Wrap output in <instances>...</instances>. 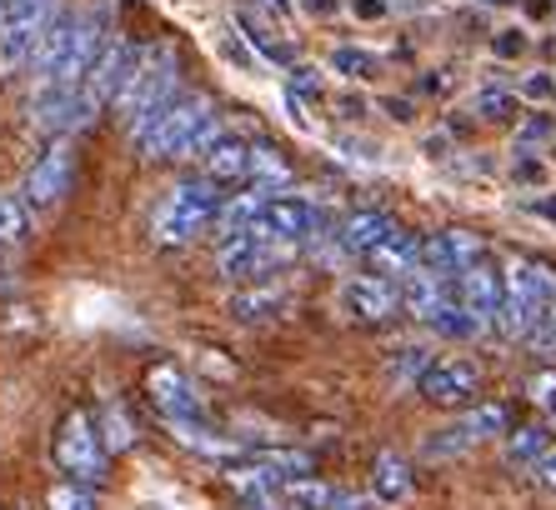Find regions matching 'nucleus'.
<instances>
[{
    "label": "nucleus",
    "instance_id": "4468645a",
    "mask_svg": "<svg viewBox=\"0 0 556 510\" xmlns=\"http://www.w3.org/2000/svg\"><path fill=\"white\" fill-rule=\"evenodd\" d=\"M431 406H466V400L481 391V366L466 356H446V360H431L421 385H416Z\"/></svg>",
    "mask_w": 556,
    "mask_h": 510
},
{
    "label": "nucleus",
    "instance_id": "37998d69",
    "mask_svg": "<svg viewBox=\"0 0 556 510\" xmlns=\"http://www.w3.org/2000/svg\"><path fill=\"white\" fill-rule=\"evenodd\" d=\"M387 115H391V120H412V101H396V95H391V101H387Z\"/></svg>",
    "mask_w": 556,
    "mask_h": 510
},
{
    "label": "nucleus",
    "instance_id": "de8ad7c7",
    "mask_svg": "<svg viewBox=\"0 0 556 510\" xmlns=\"http://www.w3.org/2000/svg\"><path fill=\"white\" fill-rule=\"evenodd\" d=\"M552 161H556V141H552Z\"/></svg>",
    "mask_w": 556,
    "mask_h": 510
},
{
    "label": "nucleus",
    "instance_id": "4c0bfd02",
    "mask_svg": "<svg viewBox=\"0 0 556 510\" xmlns=\"http://www.w3.org/2000/svg\"><path fill=\"white\" fill-rule=\"evenodd\" d=\"M531 471H536V485H546V490H556V441H552V446H546V456L536 460Z\"/></svg>",
    "mask_w": 556,
    "mask_h": 510
},
{
    "label": "nucleus",
    "instance_id": "e433bc0d",
    "mask_svg": "<svg viewBox=\"0 0 556 510\" xmlns=\"http://www.w3.org/2000/svg\"><path fill=\"white\" fill-rule=\"evenodd\" d=\"M296 76H291V95H321V71H311V65H291Z\"/></svg>",
    "mask_w": 556,
    "mask_h": 510
},
{
    "label": "nucleus",
    "instance_id": "2eb2a0df",
    "mask_svg": "<svg viewBox=\"0 0 556 510\" xmlns=\"http://www.w3.org/2000/svg\"><path fill=\"white\" fill-rule=\"evenodd\" d=\"M337 306L346 320H362V326H376V320H391L396 306H402V295L396 285L376 281V276H346L337 285Z\"/></svg>",
    "mask_w": 556,
    "mask_h": 510
},
{
    "label": "nucleus",
    "instance_id": "6ab92c4d",
    "mask_svg": "<svg viewBox=\"0 0 556 510\" xmlns=\"http://www.w3.org/2000/svg\"><path fill=\"white\" fill-rule=\"evenodd\" d=\"M371 490L381 506H406L412 500V466L396 450H381L371 466Z\"/></svg>",
    "mask_w": 556,
    "mask_h": 510
},
{
    "label": "nucleus",
    "instance_id": "49530a36",
    "mask_svg": "<svg viewBox=\"0 0 556 510\" xmlns=\"http://www.w3.org/2000/svg\"><path fill=\"white\" fill-rule=\"evenodd\" d=\"M427 155H446V136H431V141H427Z\"/></svg>",
    "mask_w": 556,
    "mask_h": 510
},
{
    "label": "nucleus",
    "instance_id": "9d476101",
    "mask_svg": "<svg viewBox=\"0 0 556 510\" xmlns=\"http://www.w3.org/2000/svg\"><path fill=\"white\" fill-rule=\"evenodd\" d=\"M291 255L296 251H281V245L261 241L256 230H241V235L216 245V270L226 281H266L271 270H281L286 260H291Z\"/></svg>",
    "mask_w": 556,
    "mask_h": 510
},
{
    "label": "nucleus",
    "instance_id": "473e14b6",
    "mask_svg": "<svg viewBox=\"0 0 556 510\" xmlns=\"http://www.w3.org/2000/svg\"><path fill=\"white\" fill-rule=\"evenodd\" d=\"M105 450H126L136 435H130V421H126V410L121 406H105V431H101Z\"/></svg>",
    "mask_w": 556,
    "mask_h": 510
},
{
    "label": "nucleus",
    "instance_id": "4be33fe9",
    "mask_svg": "<svg viewBox=\"0 0 556 510\" xmlns=\"http://www.w3.org/2000/svg\"><path fill=\"white\" fill-rule=\"evenodd\" d=\"M471 446H481V441L471 435V425H466V416H462V421L441 425L437 435L421 441V460H452V456H462V450H471Z\"/></svg>",
    "mask_w": 556,
    "mask_h": 510
},
{
    "label": "nucleus",
    "instance_id": "a18cd8bd",
    "mask_svg": "<svg viewBox=\"0 0 556 510\" xmlns=\"http://www.w3.org/2000/svg\"><path fill=\"white\" fill-rule=\"evenodd\" d=\"M306 11L311 15H331V11H337V0H306Z\"/></svg>",
    "mask_w": 556,
    "mask_h": 510
},
{
    "label": "nucleus",
    "instance_id": "b1692460",
    "mask_svg": "<svg viewBox=\"0 0 556 510\" xmlns=\"http://www.w3.org/2000/svg\"><path fill=\"white\" fill-rule=\"evenodd\" d=\"M471 111H477L486 126H502V120H511V115L521 111V95L506 86H481L477 95H471Z\"/></svg>",
    "mask_w": 556,
    "mask_h": 510
},
{
    "label": "nucleus",
    "instance_id": "f257e3e1",
    "mask_svg": "<svg viewBox=\"0 0 556 510\" xmlns=\"http://www.w3.org/2000/svg\"><path fill=\"white\" fill-rule=\"evenodd\" d=\"M111 46V5H86V11H61L40 40L30 76L36 90L46 86H80L91 76V65L101 61V51Z\"/></svg>",
    "mask_w": 556,
    "mask_h": 510
},
{
    "label": "nucleus",
    "instance_id": "dca6fc26",
    "mask_svg": "<svg viewBox=\"0 0 556 510\" xmlns=\"http://www.w3.org/2000/svg\"><path fill=\"white\" fill-rule=\"evenodd\" d=\"M136 65H141V46H130V40H111L101 51V61L91 65V76L80 80V86L91 90L96 105H116L121 90L130 86V76H136Z\"/></svg>",
    "mask_w": 556,
    "mask_h": 510
},
{
    "label": "nucleus",
    "instance_id": "c9c22d12",
    "mask_svg": "<svg viewBox=\"0 0 556 510\" xmlns=\"http://www.w3.org/2000/svg\"><path fill=\"white\" fill-rule=\"evenodd\" d=\"M521 95H527V101H552V95H556V80L546 76V71H531V76L521 80Z\"/></svg>",
    "mask_w": 556,
    "mask_h": 510
},
{
    "label": "nucleus",
    "instance_id": "f704fd0d",
    "mask_svg": "<svg viewBox=\"0 0 556 510\" xmlns=\"http://www.w3.org/2000/svg\"><path fill=\"white\" fill-rule=\"evenodd\" d=\"M531 400L542 410H556V370H542V375H531Z\"/></svg>",
    "mask_w": 556,
    "mask_h": 510
},
{
    "label": "nucleus",
    "instance_id": "20e7f679",
    "mask_svg": "<svg viewBox=\"0 0 556 510\" xmlns=\"http://www.w3.org/2000/svg\"><path fill=\"white\" fill-rule=\"evenodd\" d=\"M556 306V276L542 260H511L502 270V326L496 335L506 341H531L542 316Z\"/></svg>",
    "mask_w": 556,
    "mask_h": 510
},
{
    "label": "nucleus",
    "instance_id": "f8f14e48",
    "mask_svg": "<svg viewBox=\"0 0 556 510\" xmlns=\"http://www.w3.org/2000/svg\"><path fill=\"white\" fill-rule=\"evenodd\" d=\"M96 111H101V105L91 101L86 86H46L30 95V120H36L40 130H55V136H71V130L91 126Z\"/></svg>",
    "mask_w": 556,
    "mask_h": 510
},
{
    "label": "nucleus",
    "instance_id": "ea45409f",
    "mask_svg": "<svg viewBox=\"0 0 556 510\" xmlns=\"http://www.w3.org/2000/svg\"><path fill=\"white\" fill-rule=\"evenodd\" d=\"M527 51V36H521V30H502V36H496V55H521Z\"/></svg>",
    "mask_w": 556,
    "mask_h": 510
},
{
    "label": "nucleus",
    "instance_id": "c85d7f7f",
    "mask_svg": "<svg viewBox=\"0 0 556 510\" xmlns=\"http://www.w3.org/2000/svg\"><path fill=\"white\" fill-rule=\"evenodd\" d=\"M286 500H291V506H301V510H331V496H337V485H321V481H291L281 490Z\"/></svg>",
    "mask_w": 556,
    "mask_h": 510
},
{
    "label": "nucleus",
    "instance_id": "ddd939ff",
    "mask_svg": "<svg viewBox=\"0 0 556 510\" xmlns=\"http://www.w3.org/2000/svg\"><path fill=\"white\" fill-rule=\"evenodd\" d=\"M456 301H462V310L471 316L477 335L496 331V326H502V270H496L492 260L471 266L462 281H456Z\"/></svg>",
    "mask_w": 556,
    "mask_h": 510
},
{
    "label": "nucleus",
    "instance_id": "412c9836",
    "mask_svg": "<svg viewBox=\"0 0 556 510\" xmlns=\"http://www.w3.org/2000/svg\"><path fill=\"white\" fill-rule=\"evenodd\" d=\"M421 326L437 335H452V341H477V326H471V316L462 310V301H456V291L446 295V301H437V306L421 316Z\"/></svg>",
    "mask_w": 556,
    "mask_h": 510
},
{
    "label": "nucleus",
    "instance_id": "c03bdc74",
    "mask_svg": "<svg viewBox=\"0 0 556 510\" xmlns=\"http://www.w3.org/2000/svg\"><path fill=\"white\" fill-rule=\"evenodd\" d=\"M536 216L552 220V226H556V195H542V201H536Z\"/></svg>",
    "mask_w": 556,
    "mask_h": 510
},
{
    "label": "nucleus",
    "instance_id": "7ed1b4c3",
    "mask_svg": "<svg viewBox=\"0 0 556 510\" xmlns=\"http://www.w3.org/2000/svg\"><path fill=\"white\" fill-rule=\"evenodd\" d=\"M220 205H226V191H220L216 180H206V176L176 180V186L161 195V205H155L151 235L161 245H191L201 230L216 226Z\"/></svg>",
    "mask_w": 556,
    "mask_h": 510
},
{
    "label": "nucleus",
    "instance_id": "1a4fd4ad",
    "mask_svg": "<svg viewBox=\"0 0 556 510\" xmlns=\"http://www.w3.org/2000/svg\"><path fill=\"white\" fill-rule=\"evenodd\" d=\"M316 226H321V216H316L311 201H301V195H271V201L261 205V216L251 230H256L261 241L281 245V251H301V245H311Z\"/></svg>",
    "mask_w": 556,
    "mask_h": 510
},
{
    "label": "nucleus",
    "instance_id": "9b49d317",
    "mask_svg": "<svg viewBox=\"0 0 556 510\" xmlns=\"http://www.w3.org/2000/svg\"><path fill=\"white\" fill-rule=\"evenodd\" d=\"M71 186H76V151H71V141H51L46 155L30 166L21 201H26L30 211H55V205L71 195Z\"/></svg>",
    "mask_w": 556,
    "mask_h": 510
},
{
    "label": "nucleus",
    "instance_id": "cd10ccee",
    "mask_svg": "<svg viewBox=\"0 0 556 510\" xmlns=\"http://www.w3.org/2000/svg\"><path fill=\"white\" fill-rule=\"evenodd\" d=\"M446 235V245H452V266H456V281H462L471 266H481L486 260V245L471 235V230H441Z\"/></svg>",
    "mask_w": 556,
    "mask_h": 510
},
{
    "label": "nucleus",
    "instance_id": "58836bf2",
    "mask_svg": "<svg viewBox=\"0 0 556 510\" xmlns=\"http://www.w3.org/2000/svg\"><path fill=\"white\" fill-rule=\"evenodd\" d=\"M517 180H527V186H542L546 166H542V161H531V155H517Z\"/></svg>",
    "mask_w": 556,
    "mask_h": 510
},
{
    "label": "nucleus",
    "instance_id": "f3484780",
    "mask_svg": "<svg viewBox=\"0 0 556 510\" xmlns=\"http://www.w3.org/2000/svg\"><path fill=\"white\" fill-rule=\"evenodd\" d=\"M366 266L376 270V281H387V285L396 281V285H402L406 276L421 266V235H412V230L396 226L387 241H381L371 255H366Z\"/></svg>",
    "mask_w": 556,
    "mask_h": 510
},
{
    "label": "nucleus",
    "instance_id": "a878e982",
    "mask_svg": "<svg viewBox=\"0 0 556 510\" xmlns=\"http://www.w3.org/2000/svg\"><path fill=\"white\" fill-rule=\"evenodd\" d=\"M427 366H431V350H427V345H402V356L387 366V381L391 385H412V375H416V385H421Z\"/></svg>",
    "mask_w": 556,
    "mask_h": 510
},
{
    "label": "nucleus",
    "instance_id": "39448f33",
    "mask_svg": "<svg viewBox=\"0 0 556 510\" xmlns=\"http://www.w3.org/2000/svg\"><path fill=\"white\" fill-rule=\"evenodd\" d=\"M181 55H176V46H166V40H155V46H146L141 51V65H136V76H130V86L121 90V120H126L130 130H141L151 115H161L176 95H181Z\"/></svg>",
    "mask_w": 556,
    "mask_h": 510
},
{
    "label": "nucleus",
    "instance_id": "0eeeda50",
    "mask_svg": "<svg viewBox=\"0 0 556 510\" xmlns=\"http://www.w3.org/2000/svg\"><path fill=\"white\" fill-rule=\"evenodd\" d=\"M55 466L76 485H101L105 481V441L91 425L86 410H71L55 431Z\"/></svg>",
    "mask_w": 556,
    "mask_h": 510
},
{
    "label": "nucleus",
    "instance_id": "72a5a7b5",
    "mask_svg": "<svg viewBox=\"0 0 556 510\" xmlns=\"http://www.w3.org/2000/svg\"><path fill=\"white\" fill-rule=\"evenodd\" d=\"M531 350H536V356H546V360L556 356V306L542 316V326H536V335H531Z\"/></svg>",
    "mask_w": 556,
    "mask_h": 510
},
{
    "label": "nucleus",
    "instance_id": "a19ab883",
    "mask_svg": "<svg viewBox=\"0 0 556 510\" xmlns=\"http://www.w3.org/2000/svg\"><path fill=\"white\" fill-rule=\"evenodd\" d=\"M331 510H366V500L356 496V490H337V496H331Z\"/></svg>",
    "mask_w": 556,
    "mask_h": 510
},
{
    "label": "nucleus",
    "instance_id": "5701e85b",
    "mask_svg": "<svg viewBox=\"0 0 556 510\" xmlns=\"http://www.w3.org/2000/svg\"><path fill=\"white\" fill-rule=\"evenodd\" d=\"M326 65H331L337 76H346V80H371V76H381V55L366 51V46H337V51L326 55Z\"/></svg>",
    "mask_w": 556,
    "mask_h": 510
},
{
    "label": "nucleus",
    "instance_id": "79ce46f5",
    "mask_svg": "<svg viewBox=\"0 0 556 510\" xmlns=\"http://www.w3.org/2000/svg\"><path fill=\"white\" fill-rule=\"evenodd\" d=\"M351 11L366 15V21H376V15H387V5H381V0H351Z\"/></svg>",
    "mask_w": 556,
    "mask_h": 510
},
{
    "label": "nucleus",
    "instance_id": "393cba45",
    "mask_svg": "<svg viewBox=\"0 0 556 510\" xmlns=\"http://www.w3.org/2000/svg\"><path fill=\"white\" fill-rule=\"evenodd\" d=\"M30 235V205L21 195L0 191V245H26Z\"/></svg>",
    "mask_w": 556,
    "mask_h": 510
},
{
    "label": "nucleus",
    "instance_id": "423d86ee",
    "mask_svg": "<svg viewBox=\"0 0 556 510\" xmlns=\"http://www.w3.org/2000/svg\"><path fill=\"white\" fill-rule=\"evenodd\" d=\"M55 21V0H5L0 5V71L15 76L36 61L40 40Z\"/></svg>",
    "mask_w": 556,
    "mask_h": 510
},
{
    "label": "nucleus",
    "instance_id": "c756f323",
    "mask_svg": "<svg viewBox=\"0 0 556 510\" xmlns=\"http://www.w3.org/2000/svg\"><path fill=\"white\" fill-rule=\"evenodd\" d=\"M241 30H247V40H251V46H256L261 55H266V61H276V65H291V46H286V40H276L266 26H256L251 15H241Z\"/></svg>",
    "mask_w": 556,
    "mask_h": 510
},
{
    "label": "nucleus",
    "instance_id": "f03ea898",
    "mask_svg": "<svg viewBox=\"0 0 556 510\" xmlns=\"http://www.w3.org/2000/svg\"><path fill=\"white\" fill-rule=\"evenodd\" d=\"M220 115L206 95H176L161 115H151L141 130H130V141L146 161H201L211 141L220 136Z\"/></svg>",
    "mask_w": 556,
    "mask_h": 510
},
{
    "label": "nucleus",
    "instance_id": "a211bd4d",
    "mask_svg": "<svg viewBox=\"0 0 556 510\" xmlns=\"http://www.w3.org/2000/svg\"><path fill=\"white\" fill-rule=\"evenodd\" d=\"M251 151H256L251 141L231 136V130H220L216 141L201 151V176L216 180V186H226V180H251Z\"/></svg>",
    "mask_w": 556,
    "mask_h": 510
},
{
    "label": "nucleus",
    "instance_id": "bb28decb",
    "mask_svg": "<svg viewBox=\"0 0 556 510\" xmlns=\"http://www.w3.org/2000/svg\"><path fill=\"white\" fill-rule=\"evenodd\" d=\"M546 446H552V441H546L542 425H527V431H517L506 441V460H511V466H536V460L546 456Z\"/></svg>",
    "mask_w": 556,
    "mask_h": 510
},
{
    "label": "nucleus",
    "instance_id": "7c9ffc66",
    "mask_svg": "<svg viewBox=\"0 0 556 510\" xmlns=\"http://www.w3.org/2000/svg\"><path fill=\"white\" fill-rule=\"evenodd\" d=\"M542 141H556V120H552V115H531L527 126L517 130V145H511V151H517V155H531Z\"/></svg>",
    "mask_w": 556,
    "mask_h": 510
},
{
    "label": "nucleus",
    "instance_id": "aec40b11",
    "mask_svg": "<svg viewBox=\"0 0 556 510\" xmlns=\"http://www.w3.org/2000/svg\"><path fill=\"white\" fill-rule=\"evenodd\" d=\"M226 310H231L241 326H261V320H276L286 310V291L281 285H251V291H236Z\"/></svg>",
    "mask_w": 556,
    "mask_h": 510
},
{
    "label": "nucleus",
    "instance_id": "6e6552de",
    "mask_svg": "<svg viewBox=\"0 0 556 510\" xmlns=\"http://www.w3.org/2000/svg\"><path fill=\"white\" fill-rule=\"evenodd\" d=\"M151 400H155V410L166 416L170 425H176V435H201L206 431V406H201V396H195V385L186 381V370H176V366H155L151 370Z\"/></svg>",
    "mask_w": 556,
    "mask_h": 510
},
{
    "label": "nucleus",
    "instance_id": "2f4dec72",
    "mask_svg": "<svg viewBox=\"0 0 556 510\" xmlns=\"http://www.w3.org/2000/svg\"><path fill=\"white\" fill-rule=\"evenodd\" d=\"M51 510H96L91 485H76V481L55 485V490H51Z\"/></svg>",
    "mask_w": 556,
    "mask_h": 510
}]
</instances>
